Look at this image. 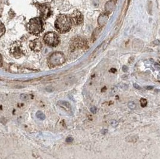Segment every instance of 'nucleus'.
Segmentation results:
<instances>
[{
    "instance_id": "nucleus-3",
    "label": "nucleus",
    "mask_w": 160,
    "mask_h": 159,
    "mask_svg": "<svg viewBox=\"0 0 160 159\" xmlns=\"http://www.w3.org/2000/svg\"><path fill=\"white\" fill-rule=\"evenodd\" d=\"M44 40L46 43L51 46H57L59 43L58 36L54 32H49L46 34Z\"/></svg>"
},
{
    "instance_id": "nucleus-13",
    "label": "nucleus",
    "mask_w": 160,
    "mask_h": 159,
    "mask_svg": "<svg viewBox=\"0 0 160 159\" xmlns=\"http://www.w3.org/2000/svg\"><path fill=\"white\" fill-rule=\"evenodd\" d=\"M46 90L48 92H53L55 91V89L52 86H48L46 88Z\"/></svg>"
},
{
    "instance_id": "nucleus-5",
    "label": "nucleus",
    "mask_w": 160,
    "mask_h": 159,
    "mask_svg": "<svg viewBox=\"0 0 160 159\" xmlns=\"http://www.w3.org/2000/svg\"><path fill=\"white\" fill-rule=\"evenodd\" d=\"M10 52L16 58H19L22 56L21 46L19 43H14L10 47Z\"/></svg>"
},
{
    "instance_id": "nucleus-10",
    "label": "nucleus",
    "mask_w": 160,
    "mask_h": 159,
    "mask_svg": "<svg viewBox=\"0 0 160 159\" xmlns=\"http://www.w3.org/2000/svg\"><path fill=\"white\" fill-rule=\"evenodd\" d=\"M5 31L6 29L4 25L2 22H0V37L4 35V34L5 33Z\"/></svg>"
},
{
    "instance_id": "nucleus-12",
    "label": "nucleus",
    "mask_w": 160,
    "mask_h": 159,
    "mask_svg": "<svg viewBox=\"0 0 160 159\" xmlns=\"http://www.w3.org/2000/svg\"><path fill=\"white\" fill-rule=\"evenodd\" d=\"M140 105H141V107L144 108L147 105V104H148V102L147 100L145 99V98H141L140 99Z\"/></svg>"
},
{
    "instance_id": "nucleus-18",
    "label": "nucleus",
    "mask_w": 160,
    "mask_h": 159,
    "mask_svg": "<svg viewBox=\"0 0 160 159\" xmlns=\"http://www.w3.org/2000/svg\"><path fill=\"white\" fill-rule=\"evenodd\" d=\"M108 132V129H103V130H102V132H101V133H102V135H106Z\"/></svg>"
},
{
    "instance_id": "nucleus-2",
    "label": "nucleus",
    "mask_w": 160,
    "mask_h": 159,
    "mask_svg": "<svg viewBox=\"0 0 160 159\" xmlns=\"http://www.w3.org/2000/svg\"><path fill=\"white\" fill-rule=\"evenodd\" d=\"M29 31L32 34H38L42 31V23L39 18L32 19L28 23Z\"/></svg>"
},
{
    "instance_id": "nucleus-8",
    "label": "nucleus",
    "mask_w": 160,
    "mask_h": 159,
    "mask_svg": "<svg viewBox=\"0 0 160 159\" xmlns=\"http://www.w3.org/2000/svg\"><path fill=\"white\" fill-rule=\"evenodd\" d=\"M57 105H59V107L65 109L67 111H68L69 112V111H72V105L67 101H59L57 102Z\"/></svg>"
},
{
    "instance_id": "nucleus-16",
    "label": "nucleus",
    "mask_w": 160,
    "mask_h": 159,
    "mask_svg": "<svg viewBox=\"0 0 160 159\" xmlns=\"http://www.w3.org/2000/svg\"><path fill=\"white\" fill-rule=\"evenodd\" d=\"M97 108L96 107H92L91 108V112L92 113V114H96L97 113Z\"/></svg>"
},
{
    "instance_id": "nucleus-11",
    "label": "nucleus",
    "mask_w": 160,
    "mask_h": 159,
    "mask_svg": "<svg viewBox=\"0 0 160 159\" xmlns=\"http://www.w3.org/2000/svg\"><path fill=\"white\" fill-rule=\"evenodd\" d=\"M128 107L129 108L131 109H135L137 107V105L134 102H129L128 104Z\"/></svg>"
},
{
    "instance_id": "nucleus-6",
    "label": "nucleus",
    "mask_w": 160,
    "mask_h": 159,
    "mask_svg": "<svg viewBox=\"0 0 160 159\" xmlns=\"http://www.w3.org/2000/svg\"><path fill=\"white\" fill-rule=\"evenodd\" d=\"M83 16L78 11L74 12L72 15V21L73 22V24L76 25H78L81 24L83 22Z\"/></svg>"
},
{
    "instance_id": "nucleus-21",
    "label": "nucleus",
    "mask_w": 160,
    "mask_h": 159,
    "mask_svg": "<svg viewBox=\"0 0 160 159\" xmlns=\"http://www.w3.org/2000/svg\"><path fill=\"white\" fill-rule=\"evenodd\" d=\"M146 89H147V90H152L153 89L152 86H147V87H145Z\"/></svg>"
},
{
    "instance_id": "nucleus-20",
    "label": "nucleus",
    "mask_w": 160,
    "mask_h": 159,
    "mask_svg": "<svg viewBox=\"0 0 160 159\" xmlns=\"http://www.w3.org/2000/svg\"><path fill=\"white\" fill-rule=\"evenodd\" d=\"M122 71H123L124 72H127V71H128V67H127L126 66H124L122 67Z\"/></svg>"
},
{
    "instance_id": "nucleus-4",
    "label": "nucleus",
    "mask_w": 160,
    "mask_h": 159,
    "mask_svg": "<svg viewBox=\"0 0 160 159\" xmlns=\"http://www.w3.org/2000/svg\"><path fill=\"white\" fill-rule=\"evenodd\" d=\"M64 62V56H62V54L59 53L53 54V55H52L50 58V61H49L51 65L53 66L60 65L62 64Z\"/></svg>"
},
{
    "instance_id": "nucleus-19",
    "label": "nucleus",
    "mask_w": 160,
    "mask_h": 159,
    "mask_svg": "<svg viewBox=\"0 0 160 159\" xmlns=\"http://www.w3.org/2000/svg\"><path fill=\"white\" fill-rule=\"evenodd\" d=\"M134 87H135L136 89H141V87L140 86H138V84H136V83H134Z\"/></svg>"
},
{
    "instance_id": "nucleus-17",
    "label": "nucleus",
    "mask_w": 160,
    "mask_h": 159,
    "mask_svg": "<svg viewBox=\"0 0 160 159\" xmlns=\"http://www.w3.org/2000/svg\"><path fill=\"white\" fill-rule=\"evenodd\" d=\"M39 113H40V116H39L38 117H40L42 120H44V118H45V116H44V115L43 114L42 112H40Z\"/></svg>"
},
{
    "instance_id": "nucleus-22",
    "label": "nucleus",
    "mask_w": 160,
    "mask_h": 159,
    "mask_svg": "<svg viewBox=\"0 0 160 159\" xmlns=\"http://www.w3.org/2000/svg\"><path fill=\"white\" fill-rule=\"evenodd\" d=\"M110 72H112L113 73H115V72L117 71V70H116V69H114V68H112V69L110 70Z\"/></svg>"
},
{
    "instance_id": "nucleus-9",
    "label": "nucleus",
    "mask_w": 160,
    "mask_h": 159,
    "mask_svg": "<svg viewBox=\"0 0 160 159\" xmlns=\"http://www.w3.org/2000/svg\"><path fill=\"white\" fill-rule=\"evenodd\" d=\"M138 139V137L137 135H133V136H128L125 138L126 141L129 142H132V143H135L136 142Z\"/></svg>"
},
{
    "instance_id": "nucleus-14",
    "label": "nucleus",
    "mask_w": 160,
    "mask_h": 159,
    "mask_svg": "<svg viewBox=\"0 0 160 159\" xmlns=\"http://www.w3.org/2000/svg\"><path fill=\"white\" fill-rule=\"evenodd\" d=\"M110 125H111L112 126H113V127H117V126H118L119 123H118L117 121H116V120H112V121L110 122Z\"/></svg>"
},
{
    "instance_id": "nucleus-15",
    "label": "nucleus",
    "mask_w": 160,
    "mask_h": 159,
    "mask_svg": "<svg viewBox=\"0 0 160 159\" xmlns=\"http://www.w3.org/2000/svg\"><path fill=\"white\" fill-rule=\"evenodd\" d=\"M73 140H74V139L73 137H67L66 142L67 143H72V142H73Z\"/></svg>"
},
{
    "instance_id": "nucleus-1",
    "label": "nucleus",
    "mask_w": 160,
    "mask_h": 159,
    "mask_svg": "<svg viewBox=\"0 0 160 159\" xmlns=\"http://www.w3.org/2000/svg\"><path fill=\"white\" fill-rule=\"evenodd\" d=\"M55 28L61 33L68 31L71 28V21L66 15H61L55 22Z\"/></svg>"
},
{
    "instance_id": "nucleus-7",
    "label": "nucleus",
    "mask_w": 160,
    "mask_h": 159,
    "mask_svg": "<svg viewBox=\"0 0 160 159\" xmlns=\"http://www.w3.org/2000/svg\"><path fill=\"white\" fill-rule=\"evenodd\" d=\"M29 46H30V48L32 51H39L42 47V43L38 40H35L31 41Z\"/></svg>"
},
{
    "instance_id": "nucleus-23",
    "label": "nucleus",
    "mask_w": 160,
    "mask_h": 159,
    "mask_svg": "<svg viewBox=\"0 0 160 159\" xmlns=\"http://www.w3.org/2000/svg\"><path fill=\"white\" fill-rule=\"evenodd\" d=\"M106 90V87H104V89H102V92H104Z\"/></svg>"
}]
</instances>
